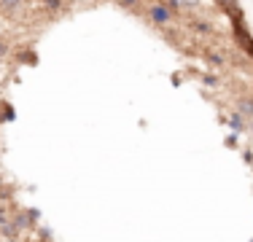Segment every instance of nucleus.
<instances>
[{"label":"nucleus","instance_id":"obj_1","mask_svg":"<svg viewBox=\"0 0 253 242\" xmlns=\"http://www.w3.org/2000/svg\"><path fill=\"white\" fill-rule=\"evenodd\" d=\"M232 35H234L237 48H243L245 54H251V57H253V35H251L248 24H245V16H234V19H232Z\"/></svg>","mask_w":253,"mask_h":242},{"label":"nucleus","instance_id":"obj_2","mask_svg":"<svg viewBox=\"0 0 253 242\" xmlns=\"http://www.w3.org/2000/svg\"><path fill=\"white\" fill-rule=\"evenodd\" d=\"M172 11L167 8L165 3H162V0H151V3H148V8H146V19L154 24V27H167V24L172 22Z\"/></svg>","mask_w":253,"mask_h":242},{"label":"nucleus","instance_id":"obj_3","mask_svg":"<svg viewBox=\"0 0 253 242\" xmlns=\"http://www.w3.org/2000/svg\"><path fill=\"white\" fill-rule=\"evenodd\" d=\"M189 30L191 33H197V35H215V24L210 22V19H202V16H191V22H189Z\"/></svg>","mask_w":253,"mask_h":242},{"label":"nucleus","instance_id":"obj_4","mask_svg":"<svg viewBox=\"0 0 253 242\" xmlns=\"http://www.w3.org/2000/svg\"><path fill=\"white\" fill-rule=\"evenodd\" d=\"M234 108H237V113H240L245 121L253 119V97H240V100L234 102Z\"/></svg>","mask_w":253,"mask_h":242},{"label":"nucleus","instance_id":"obj_5","mask_svg":"<svg viewBox=\"0 0 253 242\" xmlns=\"http://www.w3.org/2000/svg\"><path fill=\"white\" fill-rule=\"evenodd\" d=\"M205 57H208V62L210 65H226V54L224 51H218V48H208V51H205Z\"/></svg>","mask_w":253,"mask_h":242},{"label":"nucleus","instance_id":"obj_6","mask_svg":"<svg viewBox=\"0 0 253 242\" xmlns=\"http://www.w3.org/2000/svg\"><path fill=\"white\" fill-rule=\"evenodd\" d=\"M22 8V0H0V11L3 14H16Z\"/></svg>","mask_w":253,"mask_h":242},{"label":"nucleus","instance_id":"obj_7","mask_svg":"<svg viewBox=\"0 0 253 242\" xmlns=\"http://www.w3.org/2000/svg\"><path fill=\"white\" fill-rule=\"evenodd\" d=\"M229 126H232V129H234V132H245V119H243V116H240V113H237V111H234V113H232V116H229Z\"/></svg>","mask_w":253,"mask_h":242},{"label":"nucleus","instance_id":"obj_8","mask_svg":"<svg viewBox=\"0 0 253 242\" xmlns=\"http://www.w3.org/2000/svg\"><path fill=\"white\" fill-rule=\"evenodd\" d=\"M11 213H14V204H11V202H0V226L11 218Z\"/></svg>","mask_w":253,"mask_h":242},{"label":"nucleus","instance_id":"obj_9","mask_svg":"<svg viewBox=\"0 0 253 242\" xmlns=\"http://www.w3.org/2000/svg\"><path fill=\"white\" fill-rule=\"evenodd\" d=\"M213 3L218 5L221 11H226V14H229L232 8H237V5H240V0H213Z\"/></svg>","mask_w":253,"mask_h":242},{"label":"nucleus","instance_id":"obj_10","mask_svg":"<svg viewBox=\"0 0 253 242\" xmlns=\"http://www.w3.org/2000/svg\"><path fill=\"white\" fill-rule=\"evenodd\" d=\"M119 5H124V8H129V11H137L143 5V0H116Z\"/></svg>","mask_w":253,"mask_h":242},{"label":"nucleus","instance_id":"obj_11","mask_svg":"<svg viewBox=\"0 0 253 242\" xmlns=\"http://www.w3.org/2000/svg\"><path fill=\"white\" fill-rule=\"evenodd\" d=\"M41 5H46L49 11H57V8H62V0H41Z\"/></svg>","mask_w":253,"mask_h":242},{"label":"nucleus","instance_id":"obj_12","mask_svg":"<svg viewBox=\"0 0 253 242\" xmlns=\"http://www.w3.org/2000/svg\"><path fill=\"white\" fill-rule=\"evenodd\" d=\"M8 51H11L8 40H5V38H0V59H5V57H8Z\"/></svg>","mask_w":253,"mask_h":242},{"label":"nucleus","instance_id":"obj_13","mask_svg":"<svg viewBox=\"0 0 253 242\" xmlns=\"http://www.w3.org/2000/svg\"><path fill=\"white\" fill-rule=\"evenodd\" d=\"M180 8H191V11H197V8H200V0H180Z\"/></svg>","mask_w":253,"mask_h":242},{"label":"nucleus","instance_id":"obj_14","mask_svg":"<svg viewBox=\"0 0 253 242\" xmlns=\"http://www.w3.org/2000/svg\"><path fill=\"white\" fill-rule=\"evenodd\" d=\"M205 83H208V86H215V83H218V78H215V76H205Z\"/></svg>","mask_w":253,"mask_h":242},{"label":"nucleus","instance_id":"obj_15","mask_svg":"<svg viewBox=\"0 0 253 242\" xmlns=\"http://www.w3.org/2000/svg\"><path fill=\"white\" fill-rule=\"evenodd\" d=\"M251 132H253V119H251Z\"/></svg>","mask_w":253,"mask_h":242}]
</instances>
